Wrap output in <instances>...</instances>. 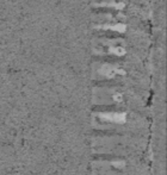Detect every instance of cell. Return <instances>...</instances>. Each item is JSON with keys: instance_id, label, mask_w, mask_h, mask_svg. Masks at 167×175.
Returning a JSON list of instances; mask_svg holds the SVG:
<instances>
[{"instance_id": "6da1fadb", "label": "cell", "mask_w": 167, "mask_h": 175, "mask_svg": "<svg viewBox=\"0 0 167 175\" xmlns=\"http://www.w3.org/2000/svg\"><path fill=\"white\" fill-rule=\"evenodd\" d=\"M127 44L124 43L122 39H105L97 46L100 48V52H104L106 55L110 56H124L128 51Z\"/></svg>"}]
</instances>
